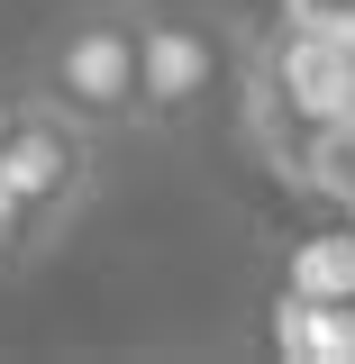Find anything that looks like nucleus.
Masks as SVG:
<instances>
[{"instance_id": "0eeeda50", "label": "nucleus", "mask_w": 355, "mask_h": 364, "mask_svg": "<svg viewBox=\"0 0 355 364\" xmlns=\"http://www.w3.org/2000/svg\"><path fill=\"white\" fill-rule=\"evenodd\" d=\"M37 246H46V228L28 219V210H18V191L0 182V264H18V255H37Z\"/></svg>"}, {"instance_id": "20e7f679", "label": "nucleus", "mask_w": 355, "mask_h": 364, "mask_svg": "<svg viewBox=\"0 0 355 364\" xmlns=\"http://www.w3.org/2000/svg\"><path fill=\"white\" fill-rule=\"evenodd\" d=\"M210 91H219V46L191 18L137 28V119H191Z\"/></svg>"}, {"instance_id": "f03ea898", "label": "nucleus", "mask_w": 355, "mask_h": 364, "mask_svg": "<svg viewBox=\"0 0 355 364\" xmlns=\"http://www.w3.org/2000/svg\"><path fill=\"white\" fill-rule=\"evenodd\" d=\"M265 82H255V100H265V128H292L310 136L328 128V119H346L355 109V46L328 37V28H273L265 37V64H255Z\"/></svg>"}, {"instance_id": "9d476101", "label": "nucleus", "mask_w": 355, "mask_h": 364, "mask_svg": "<svg viewBox=\"0 0 355 364\" xmlns=\"http://www.w3.org/2000/svg\"><path fill=\"white\" fill-rule=\"evenodd\" d=\"M91 9H128V0H91Z\"/></svg>"}, {"instance_id": "9b49d317", "label": "nucleus", "mask_w": 355, "mask_h": 364, "mask_svg": "<svg viewBox=\"0 0 355 364\" xmlns=\"http://www.w3.org/2000/svg\"><path fill=\"white\" fill-rule=\"evenodd\" d=\"M346 228H355V200H346Z\"/></svg>"}, {"instance_id": "1a4fd4ad", "label": "nucleus", "mask_w": 355, "mask_h": 364, "mask_svg": "<svg viewBox=\"0 0 355 364\" xmlns=\"http://www.w3.org/2000/svg\"><path fill=\"white\" fill-rule=\"evenodd\" d=\"M18 109H28V100H18V91H0V146H9V128H18Z\"/></svg>"}, {"instance_id": "6e6552de", "label": "nucleus", "mask_w": 355, "mask_h": 364, "mask_svg": "<svg viewBox=\"0 0 355 364\" xmlns=\"http://www.w3.org/2000/svg\"><path fill=\"white\" fill-rule=\"evenodd\" d=\"M292 28H328V37H346L355 46V0H273Z\"/></svg>"}, {"instance_id": "423d86ee", "label": "nucleus", "mask_w": 355, "mask_h": 364, "mask_svg": "<svg viewBox=\"0 0 355 364\" xmlns=\"http://www.w3.org/2000/svg\"><path fill=\"white\" fill-rule=\"evenodd\" d=\"M292 291H310V301H355V228H319L292 246V264H282Z\"/></svg>"}, {"instance_id": "39448f33", "label": "nucleus", "mask_w": 355, "mask_h": 364, "mask_svg": "<svg viewBox=\"0 0 355 364\" xmlns=\"http://www.w3.org/2000/svg\"><path fill=\"white\" fill-rule=\"evenodd\" d=\"M273 355L282 364H355V301H310V291H273Z\"/></svg>"}, {"instance_id": "f257e3e1", "label": "nucleus", "mask_w": 355, "mask_h": 364, "mask_svg": "<svg viewBox=\"0 0 355 364\" xmlns=\"http://www.w3.org/2000/svg\"><path fill=\"white\" fill-rule=\"evenodd\" d=\"M37 100H55L64 119H83L91 136L100 128H137V28H119L110 9L64 28L37 64Z\"/></svg>"}, {"instance_id": "7ed1b4c3", "label": "nucleus", "mask_w": 355, "mask_h": 364, "mask_svg": "<svg viewBox=\"0 0 355 364\" xmlns=\"http://www.w3.org/2000/svg\"><path fill=\"white\" fill-rule=\"evenodd\" d=\"M0 182L18 191V210L55 237V228L83 210V191H91V128L64 119L55 100H28L18 128H9V146H0Z\"/></svg>"}]
</instances>
